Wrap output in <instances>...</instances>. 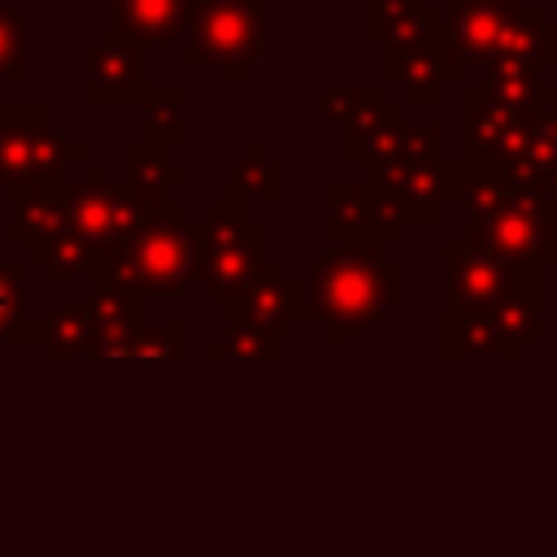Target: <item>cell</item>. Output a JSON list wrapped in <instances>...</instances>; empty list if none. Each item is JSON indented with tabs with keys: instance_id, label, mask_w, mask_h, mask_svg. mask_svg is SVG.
<instances>
[{
	"instance_id": "6da1fadb",
	"label": "cell",
	"mask_w": 557,
	"mask_h": 557,
	"mask_svg": "<svg viewBox=\"0 0 557 557\" xmlns=\"http://www.w3.org/2000/svg\"><path fill=\"white\" fill-rule=\"evenodd\" d=\"M265 52V0H200L187 35L183 61L213 65L226 83H244Z\"/></svg>"
},
{
	"instance_id": "7a4b0ae2",
	"label": "cell",
	"mask_w": 557,
	"mask_h": 557,
	"mask_svg": "<svg viewBox=\"0 0 557 557\" xmlns=\"http://www.w3.org/2000/svg\"><path fill=\"white\" fill-rule=\"evenodd\" d=\"M148 91V44L104 26L83 61V96L91 104H131Z\"/></svg>"
},
{
	"instance_id": "3957f363",
	"label": "cell",
	"mask_w": 557,
	"mask_h": 557,
	"mask_svg": "<svg viewBox=\"0 0 557 557\" xmlns=\"http://www.w3.org/2000/svg\"><path fill=\"white\" fill-rule=\"evenodd\" d=\"M466 70L470 65L457 57V48L444 35L418 44H383V78L400 87L409 104H435L444 87L466 78Z\"/></svg>"
},
{
	"instance_id": "277c9868",
	"label": "cell",
	"mask_w": 557,
	"mask_h": 557,
	"mask_svg": "<svg viewBox=\"0 0 557 557\" xmlns=\"http://www.w3.org/2000/svg\"><path fill=\"white\" fill-rule=\"evenodd\" d=\"M196 9H200V0H113L109 26L148 48H170L187 35Z\"/></svg>"
},
{
	"instance_id": "5b68a950",
	"label": "cell",
	"mask_w": 557,
	"mask_h": 557,
	"mask_svg": "<svg viewBox=\"0 0 557 557\" xmlns=\"http://www.w3.org/2000/svg\"><path fill=\"white\" fill-rule=\"evenodd\" d=\"M444 13V39L457 48V57L466 65H483L505 30L509 9H500L496 0H435Z\"/></svg>"
},
{
	"instance_id": "8992f818",
	"label": "cell",
	"mask_w": 557,
	"mask_h": 557,
	"mask_svg": "<svg viewBox=\"0 0 557 557\" xmlns=\"http://www.w3.org/2000/svg\"><path fill=\"white\" fill-rule=\"evenodd\" d=\"M139 104L148 113V144H178L183 139V87L178 83L148 87Z\"/></svg>"
},
{
	"instance_id": "52a82bcc",
	"label": "cell",
	"mask_w": 557,
	"mask_h": 557,
	"mask_svg": "<svg viewBox=\"0 0 557 557\" xmlns=\"http://www.w3.org/2000/svg\"><path fill=\"white\" fill-rule=\"evenodd\" d=\"M30 61H26V13L22 4H0V83H26Z\"/></svg>"
},
{
	"instance_id": "ba28073f",
	"label": "cell",
	"mask_w": 557,
	"mask_h": 557,
	"mask_svg": "<svg viewBox=\"0 0 557 557\" xmlns=\"http://www.w3.org/2000/svg\"><path fill=\"white\" fill-rule=\"evenodd\" d=\"M422 0H361V39L366 44H383L392 26H400Z\"/></svg>"
},
{
	"instance_id": "9c48e42d",
	"label": "cell",
	"mask_w": 557,
	"mask_h": 557,
	"mask_svg": "<svg viewBox=\"0 0 557 557\" xmlns=\"http://www.w3.org/2000/svg\"><path fill=\"white\" fill-rule=\"evenodd\" d=\"M379 96H383V87H370V83H339V87L326 91L322 117H326V122H348L361 104H370V100H379Z\"/></svg>"
},
{
	"instance_id": "30bf717a",
	"label": "cell",
	"mask_w": 557,
	"mask_h": 557,
	"mask_svg": "<svg viewBox=\"0 0 557 557\" xmlns=\"http://www.w3.org/2000/svg\"><path fill=\"white\" fill-rule=\"evenodd\" d=\"M235 187H261L270 200H278V187H283V170L274 161H265V152L252 144L235 170Z\"/></svg>"
},
{
	"instance_id": "8fae6325",
	"label": "cell",
	"mask_w": 557,
	"mask_h": 557,
	"mask_svg": "<svg viewBox=\"0 0 557 557\" xmlns=\"http://www.w3.org/2000/svg\"><path fill=\"white\" fill-rule=\"evenodd\" d=\"M9 309H13V287H9V274L0 270V322L9 318Z\"/></svg>"
},
{
	"instance_id": "7c38bea8",
	"label": "cell",
	"mask_w": 557,
	"mask_h": 557,
	"mask_svg": "<svg viewBox=\"0 0 557 557\" xmlns=\"http://www.w3.org/2000/svg\"><path fill=\"white\" fill-rule=\"evenodd\" d=\"M13 109H17V104H0V126H4L9 117H13Z\"/></svg>"
},
{
	"instance_id": "4fadbf2b",
	"label": "cell",
	"mask_w": 557,
	"mask_h": 557,
	"mask_svg": "<svg viewBox=\"0 0 557 557\" xmlns=\"http://www.w3.org/2000/svg\"><path fill=\"white\" fill-rule=\"evenodd\" d=\"M496 4H500V9H518L522 0H496Z\"/></svg>"
},
{
	"instance_id": "5bb4252c",
	"label": "cell",
	"mask_w": 557,
	"mask_h": 557,
	"mask_svg": "<svg viewBox=\"0 0 557 557\" xmlns=\"http://www.w3.org/2000/svg\"><path fill=\"white\" fill-rule=\"evenodd\" d=\"M96 4H104V9H109V4H113V0H96Z\"/></svg>"
}]
</instances>
